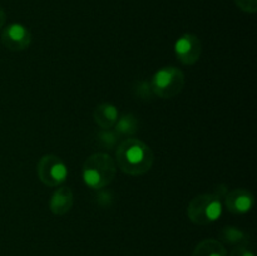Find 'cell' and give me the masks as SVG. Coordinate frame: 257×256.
Masks as SVG:
<instances>
[{
    "label": "cell",
    "mask_w": 257,
    "mask_h": 256,
    "mask_svg": "<svg viewBox=\"0 0 257 256\" xmlns=\"http://www.w3.org/2000/svg\"><path fill=\"white\" fill-rule=\"evenodd\" d=\"M193 256H227L226 248L220 241L207 238L196 246Z\"/></svg>",
    "instance_id": "11"
},
{
    "label": "cell",
    "mask_w": 257,
    "mask_h": 256,
    "mask_svg": "<svg viewBox=\"0 0 257 256\" xmlns=\"http://www.w3.org/2000/svg\"><path fill=\"white\" fill-rule=\"evenodd\" d=\"M74 202L73 192L69 187H60L53 193L50 198L49 207L52 212L57 216H63L70 211Z\"/></svg>",
    "instance_id": "9"
},
{
    "label": "cell",
    "mask_w": 257,
    "mask_h": 256,
    "mask_svg": "<svg viewBox=\"0 0 257 256\" xmlns=\"http://www.w3.org/2000/svg\"><path fill=\"white\" fill-rule=\"evenodd\" d=\"M32 42V34L29 29L19 23L8 25L2 34V43L5 48L13 52H20L27 49Z\"/></svg>",
    "instance_id": "7"
},
{
    "label": "cell",
    "mask_w": 257,
    "mask_h": 256,
    "mask_svg": "<svg viewBox=\"0 0 257 256\" xmlns=\"http://www.w3.org/2000/svg\"><path fill=\"white\" fill-rule=\"evenodd\" d=\"M253 196L243 188H237L225 196V203L228 211L233 213H247L253 207Z\"/></svg>",
    "instance_id": "8"
},
{
    "label": "cell",
    "mask_w": 257,
    "mask_h": 256,
    "mask_svg": "<svg viewBox=\"0 0 257 256\" xmlns=\"http://www.w3.org/2000/svg\"><path fill=\"white\" fill-rule=\"evenodd\" d=\"M117 173V163L107 153H94L87 158L83 167V180L94 190H102L109 185Z\"/></svg>",
    "instance_id": "2"
},
{
    "label": "cell",
    "mask_w": 257,
    "mask_h": 256,
    "mask_svg": "<svg viewBox=\"0 0 257 256\" xmlns=\"http://www.w3.org/2000/svg\"><path fill=\"white\" fill-rule=\"evenodd\" d=\"M5 19H7V15H5L4 9H3V8L0 7V29H2L3 25H4Z\"/></svg>",
    "instance_id": "19"
},
{
    "label": "cell",
    "mask_w": 257,
    "mask_h": 256,
    "mask_svg": "<svg viewBox=\"0 0 257 256\" xmlns=\"http://www.w3.org/2000/svg\"><path fill=\"white\" fill-rule=\"evenodd\" d=\"M98 203H99L100 206H104V207H109L110 205H112V201H113V197L112 195H110L108 191H100L99 193H98Z\"/></svg>",
    "instance_id": "17"
},
{
    "label": "cell",
    "mask_w": 257,
    "mask_h": 256,
    "mask_svg": "<svg viewBox=\"0 0 257 256\" xmlns=\"http://www.w3.org/2000/svg\"><path fill=\"white\" fill-rule=\"evenodd\" d=\"M231 256H255L253 252L248 248L243 247V246H240V247H236L235 250L232 251Z\"/></svg>",
    "instance_id": "18"
},
{
    "label": "cell",
    "mask_w": 257,
    "mask_h": 256,
    "mask_svg": "<svg viewBox=\"0 0 257 256\" xmlns=\"http://www.w3.org/2000/svg\"><path fill=\"white\" fill-rule=\"evenodd\" d=\"M185 74L175 67L162 68L153 74L151 87L153 94L162 99H171L180 94L185 87Z\"/></svg>",
    "instance_id": "4"
},
{
    "label": "cell",
    "mask_w": 257,
    "mask_h": 256,
    "mask_svg": "<svg viewBox=\"0 0 257 256\" xmlns=\"http://www.w3.org/2000/svg\"><path fill=\"white\" fill-rule=\"evenodd\" d=\"M118 109L110 103H102L94 110V120L102 130H110L118 120Z\"/></svg>",
    "instance_id": "10"
},
{
    "label": "cell",
    "mask_w": 257,
    "mask_h": 256,
    "mask_svg": "<svg viewBox=\"0 0 257 256\" xmlns=\"http://www.w3.org/2000/svg\"><path fill=\"white\" fill-rule=\"evenodd\" d=\"M132 90L135 97H137L140 100H143V102L151 100V98L155 95L152 87H151V83L146 82V80H137L133 85Z\"/></svg>",
    "instance_id": "14"
},
{
    "label": "cell",
    "mask_w": 257,
    "mask_h": 256,
    "mask_svg": "<svg viewBox=\"0 0 257 256\" xmlns=\"http://www.w3.org/2000/svg\"><path fill=\"white\" fill-rule=\"evenodd\" d=\"M115 155L120 170L131 176H141L148 172L155 160L152 150L136 138H127L119 143Z\"/></svg>",
    "instance_id": "1"
},
{
    "label": "cell",
    "mask_w": 257,
    "mask_h": 256,
    "mask_svg": "<svg viewBox=\"0 0 257 256\" xmlns=\"http://www.w3.org/2000/svg\"><path fill=\"white\" fill-rule=\"evenodd\" d=\"M221 237H222L223 241L228 243H241L246 241V233L243 232L242 230L237 227H233V226H226L223 227V230L221 231Z\"/></svg>",
    "instance_id": "13"
},
{
    "label": "cell",
    "mask_w": 257,
    "mask_h": 256,
    "mask_svg": "<svg viewBox=\"0 0 257 256\" xmlns=\"http://www.w3.org/2000/svg\"><path fill=\"white\" fill-rule=\"evenodd\" d=\"M38 176L44 185L57 187L63 183L68 176V168L59 157L54 155L43 156L38 162Z\"/></svg>",
    "instance_id": "5"
},
{
    "label": "cell",
    "mask_w": 257,
    "mask_h": 256,
    "mask_svg": "<svg viewBox=\"0 0 257 256\" xmlns=\"http://www.w3.org/2000/svg\"><path fill=\"white\" fill-rule=\"evenodd\" d=\"M114 125L118 135L132 136L138 131V119L133 114H124L118 118Z\"/></svg>",
    "instance_id": "12"
},
{
    "label": "cell",
    "mask_w": 257,
    "mask_h": 256,
    "mask_svg": "<svg viewBox=\"0 0 257 256\" xmlns=\"http://www.w3.org/2000/svg\"><path fill=\"white\" fill-rule=\"evenodd\" d=\"M175 53L182 64L192 65L198 62L202 53V44L198 37L183 34L175 43Z\"/></svg>",
    "instance_id": "6"
},
{
    "label": "cell",
    "mask_w": 257,
    "mask_h": 256,
    "mask_svg": "<svg viewBox=\"0 0 257 256\" xmlns=\"http://www.w3.org/2000/svg\"><path fill=\"white\" fill-rule=\"evenodd\" d=\"M222 215V203L215 193H203L191 200L187 207V216L196 225H208L215 222Z\"/></svg>",
    "instance_id": "3"
},
{
    "label": "cell",
    "mask_w": 257,
    "mask_h": 256,
    "mask_svg": "<svg viewBox=\"0 0 257 256\" xmlns=\"http://www.w3.org/2000/svg\"><path fill=\"white\" fill-rule=\"evenodd\" d=\"M235 3L246 13H255L257 10V0H235Z\"/></svg>",
    "instance_id": "16"
},
{
    "label": "cell",
    "mask_w": 257,
    "mask_h": 256,
    "mask_svg": "<svg viewBox=\"0 0 257 256\" xmlns=\"http://www.w3.org/2000/svg\"><path fill=\"white\" fill-rule=\"evenodd\" d=\"M118 135L117 132H112L110 130H100L97 133V141L102 147L108 148V150H112L117 146L118 143Z\"/></svg>",
    "instance_id": "15"
}]
</instances>
